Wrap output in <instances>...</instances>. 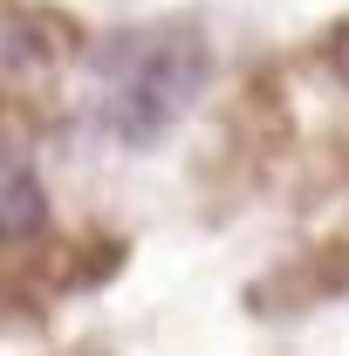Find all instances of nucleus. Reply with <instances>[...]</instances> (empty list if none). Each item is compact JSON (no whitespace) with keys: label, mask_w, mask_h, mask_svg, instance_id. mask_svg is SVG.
Wrapping results in <instances>:
<instances>
[{"label":"nucleus","mask_w":349,"mask_h":356,"mask_svg":"<svg viewBox=\"0 0 349 356\" xmlns=\"http://www.w3.org/2000/svg\"><path fill=\"white\" fill-rule=\"evenodd\" d=\"M213 76V55L199 35H151L137 48V62H117V96H110V131L124 144H158L178 117L199 103V89Z\"/></svg>","instance_id":"1"},{"label":"nucleus","mask_w":349,"mask_h":356,"mask_svg":"<svg viewBox=\"0 0 349 356\" xmlns=\"http://www.w3.org/2000/svg\"><path fill=\"white\" fill-rule=\"evenodd\" d=\"M42 233H48V192H42V178L28 172V165H14V172L0 178V240L7 247H28Z\"/></svg>","instance_id":"2"},{"label":"nucleus","mask_w":349,"mask_h":356,"mask_svg":"<svg viewBox=\"0 0 349 356\" xmlns=\"http://www.w3.org/2000/svg\"><path fill=\"white\" fill-rule=\"evenodd\" d=\"M0 69H42V35L14 7H0Z\"/></svg>","instance_id":"3"},{"label":"nucleus","mask_w":349,"mask_h":356,"mask_svg":"<svg viewBox=\"0 0 349 356\" xmlns=\"http://www.w3.org/2000/svg\"><path fill=\"white\" fill-rule=\"evenodd\" d=\"M343 62H349V35H343Z\"/></svg>","instance_id":"4"}]
</instances>
